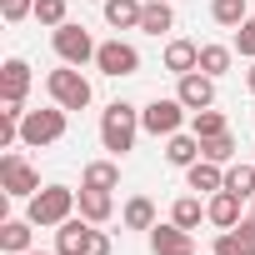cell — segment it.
<instances>
[{"instance_id": "cell-1", "label": "cell", "mask_w": 255, "mask_h": 255, "mask_svg": "<svg viewBox=\"0 0 255 255\" xmlns=\"http://www.w3.org/2000/svg\"><path fill=\"white\" fill-rule=\"evenodd\" d=\"M135 135H140V110L130 100H110L100 110V145L125 155V150H135Z\"/></svg>"}, {"instance_id": "cell-2", "label": "cell", "mask_w": 255, "mask_h": 255, "mask_svg": "<svg viewBox=\"0 0 255 255\" xmlns=\"http://www.w3.org/2000/svg\"><path fill=\"white\" fill-rule=\"evenodd\" d=\"M75 205H80V195H75V190H65V185H45V190H35V195H30L25 220H30V225H40V230H50V225H65Z\"/></svg>"}, {"instance_id": "cell-3", "label": "cell", "mask_w": 255, "mask_h": 255, "mask_svg": "<svg viewBox=\"0 0 255 255\" xmlns=\"http://www.w3.org/2000/svg\"><path fill=\"white\" fill-rule=\"evenodd\" d=\"M55 255H110V235L95 230L85 215L55 225Z\"/></svg>"}, {"instance_id": "cell-4", "label": "cell", "mask_w": 255, "mask_h": 255, "mask_svg": "<svg viewBox=\"0 0 255 255\" xmlns=\"http://www.w3.org/2000/svg\"><path fill=\"white\" fill-rule=\"evenodd\" d=\"M45 90H50V100L65 105V110H85V105H90V80L80 75V65L50 70V75H45Z\"/></svg>"}, {"instance_id": "cell-5", "label": "cell", "mask_w": 255, "mask_h": 255, "mask_svg": "<svg viewBox=\"0 0 255 255\" xmlns=\"http://www.w3.org/2000/svg\"><path fill=\"white\" fill-rule=\"evenodd\" d=\"M65 135V105H50V110H25L20 120V145H55Z\"/></svg>"}, {"instance_id": "cell-6", "label": "cell", "mask_w": 255, "mask_h": 255, "mask_svg": "<svg viewBox=\"0 0 255 255\" xmlns=\"http://www.w3.org/2000/svg\"><path fill=\"white\" fill-rule=\"evenodd\" d=\"M50 40H55V55H60L65 65H85V60H95V50H100V45L90 40V30H85V25H70V20L55 25Z\"/></svg>"}, {"instance_id": "cell-7", "label": "cell", "mask_w": 255, "mask_h": 255, "mask_svg": "<svg viewBox=\"0 0 255 255\" xmlns=\"http://www.w3.org/2000/svg\"><path fill=\"white\" fill-rule=\"evenodd\" d=\"M0 190H5L10 200H30V195L40 190V175L10 150V155H0Z\"/></svg>"}, {"instance_id": "cell-8", "label": "cell", "mask_w": 255, "mask_h": 255, "mask_svg": "<svg viewBox=\"0 0 255 255\" xmlns=\"http://www.w3.org/2000/svg\"><path fill=\"white\" fill-rule=\"evenodd\" d=\"M95 70H100V75H115V80H120V75H135V70H140V50L125 45V40H105V45L95 50Z\"/></svg>"}, {"instance_id": "cell-9", "label": "cell", "mask_w": 255, "mask_h": 255, "mask_svg": "<svg viewBox=\"0 0 255 255\" xmlns=\"http://www.w3.org/2000/svg\"><path fill=\"white\" fill-rule=\"evenodd\" d=\"M180 120H185V105H180V100H160V95H155V100L140 110V125H145L150 135H175Z\"/></svg>"}, {"instance_id": "cell-10", "label": "cell", "mask_w": 255, "mask_h": 255, "mask_svg": "<svg viewBox=\"0 0 255 255\" xmlns=\"http://www.w3.org/2000/svg\"><path fill=\"white\" fill-rule=\"evenodd\" d=\"M175 100H180L185 110H210V105H215V75H205V70H190V75H180V90H175Z\"/></svg>"}, {"instance_id": "cell-11", "label": "cell", "mask_w": 255, "mask_h": 255, "mask_svg": "<svg viewBox=\"0 0 255 255\" xmlns=\"http://www.w3.org/2000/svg\"><path fill=\"white\" fill-rule=\"evenodd\" d=\"M150 255H195V235L185 225H150Z\"/></svg>"}, {"instance_id": "cell-12", "label": "cell", "mask_w": 255, "mask_h": 255, "mask_svg": "<svg viewBox=\"0 0 255 255\" xmlns=\"http://www.w3.org/2000/svg\"><path fill=\"white\" fill-rule=\"evenodd\" d=\"M25 90H30V65L20 55H10L0 65V100L5 105H25Z\"/></svg>"}, {"instance_id": "cell-13", "label": "cell", "mask_w": 255, "mask_h": 255, "mask_svg": "<svg viewBox=\"0 0 255 255\" xmlns=\"http://www.w3.org/2000/svg\"><path fill=\"white\" fill-rule=\"evenodd\" d=\"M185 185H190V190H200V195H215V190H225V170H220L215 160H205V155H200V160L185 170Z\"/></svg>"}, {"instance_id": "cell-14", "label": "cell", "mask_w": 255, "mask_h": 255, "mask_svg": "<svg viewBox=\"0 0 255 255\" xmlns=\"http://www.w3.org/2000/svg\"><path fill=\"white\" fill-rule=\"evenodd\" d=\"M205 220H210V225H220V230L240 225V195H235V190H215V195H210V205H205Z\"/></svg>"}, {"instance_id": "cell-15", "label": "cell", "mask_w": 255, "mask_h": 255, "mask_svg": "<svg viewBox=\"0 0 255 255\" xmlns=\"http://www.w3.org/2000/svg\"><path fill=\"white\" fill-rule=\"evenodd\" d=\"M165 70H170V75L200 70V45H195V40H170V45H165Z\"/></svg>"}, {"instance_id": "cell-16", "label": "cell", "mask_w": 255, "mask_h": 255, "mask_svg": "<svg viewBox=\"0 0 255 255\" xmlns=\"http://www.w3.org/2000/svg\"><path fill=\"white\" fill-rule=\"evenodd\" d=\"M165 160L180 165V170H190V165L200 160V135H195V130H190V135H180V130L165 135Z\"/></svg>"}, {"instance_id": "cell-17", "label": "cell", "mask_w": 255, "mask_h": 255, "mask_svg": "<svg viewBox=\"0 0 255 255\" xmlns=\"http://www.w3.org/2000/svg\"><path fill=\"white\" fill-rule=\"evenodd\" d=\"M120 220H125V230H150L155 225V200L150 195H130L125 210H120Z\"/></svg>"}, {"instance_id": "cell-18", "label": "cell", "mask_w": 255, "mask_h": 255, "mask_svg": "<svg viewBox=\"0 0 255 255\" xmlns=\"http://www.w3.org/2000/svg\"><path fill=\"white\" fill-rule=\"evenodd\" d=\"M110 210H115L110 190H85V185H80V215H85L90 225H105V220H110Z\"/></svg>"}, {"instance_id": "cell-19", "label": "cell", "mask_w": 255, "mask_h": 255, "mask_svg": "<svg viewBox=\"0 0 255 255\" xmlns=\"http://www.w3.org/2000/svg\"><path fill=\"white\" fill-rule=\"evenodd\" d=\"M140 15H145V5H140V0H105V20H110L115 30L140 25Z\"/></svg>"}, {"instance_id": "cell-20", "label": "cell", "mask_w": 255, "mask_h": 255, "mask_svg": "<svg viewBox=\"0 0 255 255\" xmlns=\"http://www.w3.org/2000/svg\"><path fill=\"white\" fill-rule=\"evenodd\" d=\"M80 185H85V190H115V185H120V165H115V160H90Z\"/></svg>"}, {"instance_id": "cell-21", "label": "cell", "mask_w": 255, "mask_h": 255, "mask_svg": "<svg viewBox=\"0 0 255 255\" xmlns=\"http://www.w3.org/2000/svg\"><path fill=\"white\" fill-rule=\"evenodd\" d=\"M0 250L5 255H25L30 250V220H5L0 225Z\"/></svg>"}, {"instance_id": "cell-22", "label": "cell", "mask_w": 255, "mask_h": 255, "mask_svg": "<svg viewBox=\"0 0 255 255\" xmlns=\"http://www.w3.org/2000/svg\"><path fill=\"white\" fill-rule=\"evenodd\" d=\"M140 30H145V35H165V30H175V10L165 5V0H150L145 15H140Z\"/></svg>"}, {"instance_id": "cell-23", "label": "cell", "mask_w": 255, "mask_h": 255, "mask_svg": "<svg viewBox=\"0 0 255 255\" xmlns=\"http://www.w3.org/2000/svg\"><path fill=\"white\" fill-rule=\"evenodd\" d=\"M190 130H195L200 140H210V135H225L230 125H225V115H220V110H190Z\"/></svg>"}, {"instance_id": "cell-24", "label": "cell", "mask_w": 255, "mask_h": 255, "mask_svg": "<svg viewBox=\"0 0 255 255\" xmlns=\"http://www.w3.org/2000/svg\"><path fill=\"white\" fill-rule=\"evenodd\" d=\"M200 215H205L200 195H180V200L170 205V220H175V225H185V230H195V225H200Z\"/></svg>"}, {"instance_id": "cell-25", "label": "cell", "mask_w": 255, "mask_h": 255, "mask_svg": "<svg viewBox=\"0 0 255 255\" xmlns=\"http://www.w3.org/2000/svg\"><path fill=\"white\" fill-rule=\"evenodd\" d=\"M225 190H235L240 200H245V195L255 200V160H250V165H230V170H225Z\"/></svg>"}, {"instance_id": "cell-26", "label": "cell", "mask_w": 255, "mask_h": 255, "mask_svg": "<svg viewBox=\"0 0 255 255\" xmlns=\"http://www.w3.org/2000/svg\"><path fill=\"white\" fill-rule=\"evenodd\" d=\"M210 20H215V25H230V30H235V25L245 20V0H210Z\"/></svg>"}, {"instance_id": "cell-27", "label": "cell", "mask_w": 255, "mask_h": 255, "mask_svg": "<svg viewBox=\"0 0 255 255\" xmlns=\"http://www.w3.org/2000/svg\"><path fill=\"white\" fill-rule=\"evenodd\" d=\"M200 70L205 75H225L230 70V45H200Z\"/></svg>"}, {"instance_id": "cell-28", "label": "cell", "mask_w": 255, "mask_h": 255, "mask_svg": "<svg viewBox=\"0 0 255 255\" xmlns=\"http://www.w3.org/2000/svg\"><path fill=\"white\" fill-rule=\"evenodd\" d=\"M200 155H205V160H215V165H225V160L235 155V135L225 130V135H210V140H200Z\"/></svg>"}, {"instance_id": "cell-29", "label": "cell", "mask_w": 255, "mask_h": 255, "mask_svg": "<svg viewBox=\"0 0 255 255\" xmlns=\"http://www.w3.org/2000/svg\"><path fill=\"white\" fill-rule=\"evenodd\" d=\"M35 20L40 25H65V0H35Z\"/></svg>"}, {"instance_id": "cell-30", "label": "cell", "mask_w": 255, "mask_h": 255, "mask_svg": "<svg viewBox=\"0 0 255 255\" xmlns=\"http://www.w3.org/2000/svg\"><path fill=\"white\" fill-rule=\"evenodd\" d=\"M235 50H240L245 60H255V15H245V20L235 25Z\"/></svg>"}, {"instance_id": "cell-31", "label": "cell", "mask_w": 255, "mask_h": 255, "mask_svg": "<svg viewBox=\"0 0 255 255\" xmlns=\"http://www.w3.org/2000/svg\"><path fill=\"white\" fill-rule=\"evenodd\" d=\"M0 15H5V25H20L25 15H35V0H0Z\"/></svg>"}, {"instance_id": "cell-32", "label": "cell", "mask_w": 255, "mask_h": 255, "mask_svg": "<svg viewBox=\"0 0 255 255\" xmlns=\"http://www.w3.org/2000/svg\"><path fill=\"white\" fill-rule=\"evenodd\" d=\"M215 255H255V250H250L235 230H220V235H215Z\"/></svg>"}, {"instance_id": "cell-33", "label": "cell", "mask_w": 255, "mask_h": 255, "mask_svg": "<svg viewBox=\"0 0 255 255\" xmlns=\"http://www.w3.org/2000/svg\"><path fill=\"white\" fill-rule=\"evenodd\" d=\"M230 230H235V235H240V240L255 250V215H250V220H240V225H230Z\"/></svg>"}, {"instance_id": "cell-34", "label": "cell", "mask_w": 255, "mask_h": 255, "mask_svg": "<svg viewBox=\"0 0 255 255\" xmlns=\"http://www.w3.org/2000/svg\"><path fill=\"white\" fill-rule=\"evenodd\" d=\"M245 85H250V95H255V65H250V75H245Z\"/></svg>"}, {"instance_id": "cell-35", "label": "cell", "mask_w": 255, "mask_h": 255, "mask_svg": "<svg viewBox=\"0 0 255 255\" xmlns=\"http://www.w3.org/2000/svg\"><path fill=\"white\" fill-rule=\"evenodd\" d=\"M25 255H50V250H25Z\"/></svg>"}, {"instance_id": "cell-36", "label": "cell", "mask_w": 255, "mask_h": 255, "mask_svg": "<svg viewBox=\"0 0 255 255\" xmlns=\"http://www.w3.org/2000/svg\"><path fill=\"white\" fill-rule=\"evenodd\" d=\"M165 5H175V0H165Z\"/></svg>"}]
</instances>
